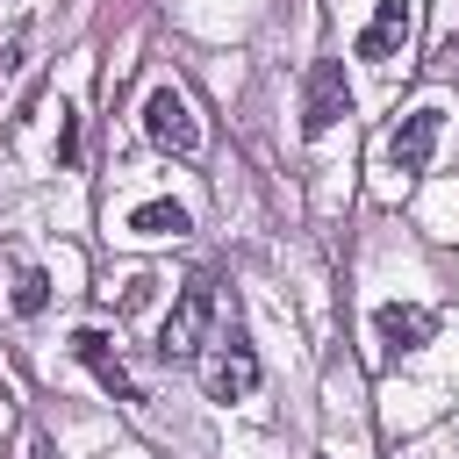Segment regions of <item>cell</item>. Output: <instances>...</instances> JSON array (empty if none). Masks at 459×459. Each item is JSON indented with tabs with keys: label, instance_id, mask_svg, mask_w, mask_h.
Instances as JSON below:
<instances>
[{
	"label": "cell",
	"instance_id": "1",
	"mask_svg": "<svg viewBox=\"0 0 459 459\" xmlns=\"http://www.w3.org/2000/svg\"><path fill=\"white\" fill-rule=\"evenodd\" d=\"M143 143L151 151H165V158H194L201 151V115H194V100L172 86V79H158L151 93H143Z\"/></svg>",
	"mask_w": 459,
	"mask_h": 459
},
{
	"label": "cell",
	"instance_id": "2",
	"mask_svg": "<svg viewBox=\"0 0 459 459\" xmlns=\"http://www.w3.org/2000/svg\"><path fill=\"white\" fill-rule=\"evenodd\" d=\"M208 323H215V287L208 280H186L179 301L158 323V359H201L208 351Z\"/></svg>",
	"mask_w": 459,
	"mask_h": 459
},
{
	"label": "cell",
	"instance_id": "4",
	"mask_svg": "<svg viewBox=\"0 0 459 459\" xmlns=\"http://www.w3.org/2000/svg\"><path fill=\"white\" fill-rule=\"evenodd\" d=\"M437 136H445V108H437V100H430V108H409V115L387 129V143H380V165L409 179V172H423V165L437 158Z\"/></svg>",
	"mask_w": 459,
	"mask_h": 459
},
{
	"label": "cell",
	"instance_id": "8",
	"mask_svg": "<svg viewBox=\"0 0 459 459\" xmlns=\"http://www.w3.org/2000/svg\"><path fill=\"white\" fill-rule=\"evenodd\" d=\"M409 29H416V0H373V14H366V29H359V57H373V65L402 57Z\"/></svg>",
	"mask_w": 459,
	"mask_h": 459
},
{
	"label": "cell",
	"instance_id": "5",
	"mask_svg": "<svg viewBox=\"0 0 459 459\" xmlns=\"http://www.w3.org/2000/svg\"><path fill=\"white\" fill-rule=\"evenodd\" d=\"M344 115H351V86H344V65H337V57L308 65V86H301V136H330Z\"/></svg>",
	"mask_w": 459,
	"mask_h": 459
},
{
	"label": "cell",
	"instance_id": "10",
	"mask_svg": "<svg viewBox=\"0 0 459 459\" xmlns=\"http://www.w3.org/2000/svg\"><path fill=\"white\" fill-rule=\"evenodd\" d=\"M50 308V273L43 265H22L14 273V316H43Z\"/></svg>",
	"mask_w": 459,
	"mask_h": 459
},
{
	"label": "cell",
	"instance_id": "3",
	"mask_svg": "<svg viewBox=\"0 0 459 459\" xmlns=\"http://www.w3.org/2000/svg\"><path fill=\"white\" fill-rule=\"evenodd\" d=\"M201 387H208V402H251L258 394V351L230 330V337H215L208 351H201Z\"/></svg>",
	"mask_w": 459,
	"mask_h": 459
},
{
	"label": "cell",
	"instance_id": "7",
	"mask_svg": "<svg viewBox=\"0 0 459 459\" xmlns=\"http://www.w3.org/2000/svg\"><path fill=\"white\" fill-rule=\"evenodd\" d=\"M72 359H79V366H86V373H93V380H100V387H108V394H115V402H143V394H136V380H129V366H122V351H115V337H108V330H93V323H79V330H72Z\"/></svg>",
	"mask_w": 459,
	"mask_h": 459
},
{
	"label": "cell",
	"instance_id": "12",
	"mask_svg": "<svg viewBox=\"0 0 459 459\" xmlns=\"http://www.w3.org/2000/svg\"><path fill=\"white\" fill-rule=\"evenodd\" d=\"M57 158H65V165L79 158V122H72V108H65V100H57Z\"/></svg>",
	"mask_w": 459,
	"mask_h": 459
},
{
	"label": "cell",
	"instance_id": "9",
	"mask_svg": "<svg viewBox=\"0 0 459 459\" xmlns=\"http://www.w3.org/2000/svg\"><path fill=\"white\" fill-rule=\"evenodd\" d=\"M129 230H136V237H186L194 215H186V201L158 194V201H136V208H129Z\"/></svg>",
	"mask_w": 459,
	"mask_h": 459
},
{
	"label": "cell",
	"instance_id": "6",
	"mask_svg": "<svg viewBox=\"0 0 459 459\" xmlns=\"http://www.w3.org/2000/svg\"><path fill=\"white\" fill-rule=\"evenodd\" d=\"M430 337H437V316H430L423 301H380V308H373V344H380V359L423 351Z\"/></svg>",
	"mask_w": 459,
	"mask_h": 459
},
{
	"label": "cell",
	"instance_id": "11",
	"mask_svg": "<svg viewBox=\"0 0 459 459\" xmlns=\"http://www.w3.org/2000/svg\"><path fill=\"white\" fill-rule=\"evenodd\" d=\"M29 36H36V29H29V22H22V29H14V36H7V50H0V72H7V79H14V72H22V65H29Z\"/></svg>",
	"mask_w": 459,
	"mask_h": 459
}]
</instances>
